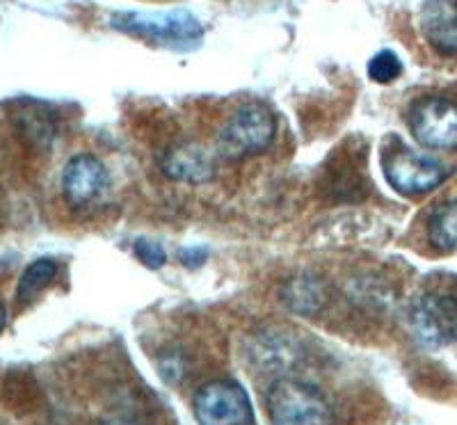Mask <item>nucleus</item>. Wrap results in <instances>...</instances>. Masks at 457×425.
Listing matches in <instances>:
<instances>
[{
  "instance_id": "nucleus-8",
  "label": "nucleus",
  "mask_w": 457,
  "mask_h": 425,
  "mask_svg": "<svg viewBox=\"0 0 457 425\" xmlns=\"http://www.w3.org/2000/svg\"><path fill=\"white\" fill-rule=\"evenodd\" d=\"M108 186V170L99 158L73 156L62 170V195L69 206L80 208L99 197Z\"/></svg>"
},
{
  "instance_id": "nucleus-5",
  "label": "nucleus",
  "mask_w": 457,
  "mask_h": 425,
  "mask_svg": "<svg viewBox=\"0 0 457 425\" xmlns=\"http://www.w3.org/2000/svg\"><path fill=\"white\" fill-rule=\"evenodd\" d=\"M411 329L428 347H444L457 341V297L448 293H423L411 304Z\"/></svg>"
},
{
  "instance_id": "nucleus-1",
  "label": "nucleus",
  "mask_w": 457,
  "mask_h": 425,
  "mask_svg": "<svg viewBox=\"0 0 457 425\" xmlns=\"http://www.w3.org/2000/svg\"><path fill=\"white\" fill-rule=\"evenodd\" d=\"M265 407L272 425H334L328 398L300 379H275L265 394Z\"/></svg>"
},
{
  "instance_id": "nucleus-3",
  "label": "nucleus",
  "mask_w": 457,
  "mask_h": 425,
  "mask_svg": "<svg viewBox=\"0 0 457 425\" xmlns=\"http://www.w3.org/2000/svg\"><path fill=\"white\" fill-rule=\"evenodd\" d=\"M110 26L129 35L145 37L165 46H190L202 37V23L190 12H120L110 16Z\"/></svg>"
},
{
  "instance_id": "nucleus-4",
  "label": "nucleus",
  "mask_w": 457,
  "mask_h": 425,
  "mask_svg": "<svg viewBox=\"0 0 457 425\" xmlns=\"http://www.w3.org/2000/svg\"><path fill=\"white\" fill-rule=\"evenodd\" d=\"M199 425H254V412L245 389L234 379H211L193 398Z\"/></svg>"
},
{
  "instance_id": "nucleus-16",
  "label": "nucleus",
  "mask_w": 457,
  "mask_h": 425,
  "mask_svg": "<svg viewBox=\"0 0 457 425\" xmlns=\"http://www.w3.org/2000/svg\"><path fill=\"white\" fill-rule=\"evenodd\" d=\"M206 259H208V252L202 247H190V249L186 247L179 252V261H181L183 265H187V268H199Z\"/></svg>"
},
{
  "instance_id": "nucleus-17",
  "label": "nucleus",
  "mask_w": 457,
  "mask_h": 425,
  "mask_svg": "<svg viewBox=\"0 0 457 425\" xmlns=\"http://www.w3.org/2000/svg\"><path fill=\"white\" fill-rule=\"evenodd\" d=\"M5 321H7V312H5V306H3V302H0V332L5 329Z\"/></svg>"
},
{
  "instance_id": "nucleus-13",
  "label": "nucleus",
  "mask_w": 457,
  "mask_h": 425,
  "mask_svg": "<svg viewBox=\"0 0 457 425\" xmlns=\"http://www.w3.org/2000/svg\"><path fill=\"white\" fill-rule=\"evenodd\" d=\"M57 263L51 259H39L26 268V272L19 279V288H16V302L19 304H30L39 293L55 279Z\"/></svg>"
},
{
  "instance_id": "nucleus-18",
  "label": "nucleus",
  "mask_w": 457,
  "mask_h": 425,
  "mask_svg": "<svg viewBox=\"0 0 457 425\" xmlns=\"http://www.w3.org/2000/svg\"><path fill=\"white\" fill-rule=\"evenodd\" d=\"M101 425H136V423H130V421H124V419H110V421H104Z\"/></svg>"
},
{
  "instance_id": "nucleus-10",
  "label": "nucleus",
  "mask_w": 457,
  "mask_h": 425,
  "mask_svg": "<svg viewBox=\"0 0 457 425\" xmlns=\"http://www.w3.org/2000/svg\"><path fill=\"white\" fill-rule=\"evenodd\" d=\"M421 30L435 51L457 55V0H426Z\"/></svg>"
},
{
  "instance_id": "nucleus-15",
  "label": "nucleus",
  "mask_w": 457,
  "mask_h": 425,
  "mask_svg": "<svg viewBox=\"0 0 457 425\" xmlns=\"http://www.w3.org/2000/svg\"><path fill=\"white\" fill-rule=\"evenodd\" d=\"M136 256L151 270L162 268L167 261L165 249H162L158 243H154V240H145V238L136 240Z\"/></svg>"
},
{
  "instance_id": "nucleus-6",
  "label": "nucleus",
  "mask_w": 457,
  "mask_h": 425,
  "mask_svg": "<svg viewBox=\"0 0 457 425\" xmlns=\"http://www.w3.org/2000/svg\"><path fill=\"white\" fill-rule=\"evenodd\" d=\"M410 129L428 149H457V104L442 96L419 101L410 112Z\"/></svg>"
},
{
  "instance_id": "nucleus-7",
  "label": "nucleus",
  "mask_w": 457,
  "mask_h": 425,
  "mask_svg": "<svg viewBox=\"0 0 457 425\" xmlns=\"http://www.w3.org/2000/svg\"><path fill=\"white\" fill-rule=\"evenodd\" d=\"M385 174L389 186L400 195H426L446 181L448 171L435 158L400 149L386 158Z\"/></svg>"
},
{
  "instance_id": "nucleus-11",
  "label": "nucleus",
  "mask_w": 457,
  "mask_h": 425,
  "mask_svg": "<svg viewBox=\"0 0 457 425\" xmlns=\"http://www.w3.org/2000/svg\"><path fill=\"white\" fill-rule=\"evenodd\" d=\"M286 306L295 313H316L325 302V288L312 277H297L284 288Z\"/></svg>"
},
{
  "instance_id": "nucleus-9",
  "label": "nucleus",
  "mask_w": 457,
  "mask_h": 425,
  "mask_svg": "<svg viewBox=\"0 0 457 425\" xmlns=\"http://www.w3.org/2000/svg\"><path fill=\"white\" fill-rule=\"evenodd\" d=\"M162 171L174 181L204 183L213 177L215 158L197 142H181L165 154Z\"/></svg>"
},
{
  "instance_id": "nucleus-14",
  "label": "nucleus",
  "mask_w": 457,
  "mask_h": 425,
  "mask_svg": "<svg viewBox=\"0 0 457 425\" xmlns=\"http://www.w3.org/2000/svg\"><path fill=\"white\" fill-rule=\"evenodd\" d=\"M400 71H403V64L395 57V53L391 51H379L369 62V76L375 83H394L400 76Z\"/></svg>"
},
{
  "instance_id": "nucleus-12",
  "label": "nucleus",
  "mask_w": 457,
  "mask_h": 425,
  "mask_svg": "<svg viewBox=\"0 0 457 425\" xmlns=\"http://www.w3.org/2000/svg\"><path fill=\"white\" fill-rule=\"evenodd\" d=\"M428 236H430V243L442 252H451L457 247V202H446L432 211Z\"/></svg>"
},
{
  "instance_id": "nucleus-2",
  "label": "nucleus",
  "mask_w": 457,
  "mask_h": 425,
  "mask_svg": "<svg viewBox=\"0 0 457 425\" xmlns=\"http://www.w3.org/2000/svg\"><path fill=\"white\" fill-rule=\"evenodd\" d=\"M277 133L275 114L261 104H250L222 126L215 140V154L227 161L254 156L272 145Z\"/></svg>"
}]
</instances>
